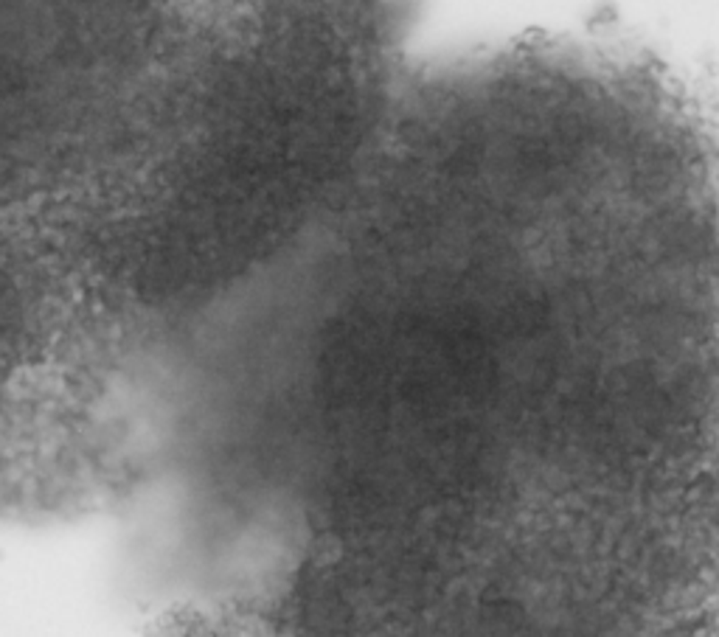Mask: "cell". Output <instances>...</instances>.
I'll use <instances>...</instances> for the list:
<instances>
[{
  "mask_svg": "<svg viewBox=\"0 0 719 637\" xmlns=\"http://www.w3.org/2000/svg\"><path fill=\"white\" fill-rule=\"evenodd\" d=\"M341 539L394 621L636 626L719 525V237L360 228L332 275Z\"/></svg>",
  "mask_w": 719,
  "mask_h": 637,
  "instance_id": "cell-1",
  "label": "cell"
}]
</instances>
